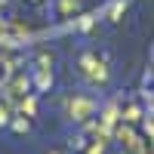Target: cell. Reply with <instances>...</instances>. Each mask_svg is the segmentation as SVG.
<instances>
[{
    "label": "cell",
    "instance_id": "6da1fadb",
    "mask_svg": "<svg viewBox=\"0 0 154 154\" xmlns=\"http://www.w3.org/2000/svg\"><path fill=\"white\" fill-rule=\"evenodd\" d=\"M0 123H6V111H0Z\"/></svg>",
    "mask_w": 154,
    "mask_h": 154
}]
</instances>
